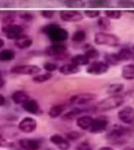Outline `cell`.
Segmentation results:
<instances>
[{
	"label": "cell",
	"mask_w": 134,
	"mask_h": 150,
	"mask_svg": "<svg viewBox=\"0 0 134 150\" xmlns=\"http://www.w3.org/2000/svg\"><path fill=\"white\" fill-rule=\"evenodd\" d=\"M88 4L92 7H107L110 5V2L104 0H93L88 2Z\"/></svg>",
	"instance_id": "836d02e7"
},
{
	"label": "cell",
	"mask_w": 134,
	"mask_h": 150,
	"mask_svg": "<svg viewBox=\"0 0 134 150\" xmlns=\"http://www.w3.org/2000/svg\"><path fill=\"white\" fill-rule=\"evenodd\" d=\"M117 5L121 8L127 9L129 12H133L134 13V2L133 1H124L121 0L117 2Z\"/></svg>",
	"instance_id": "f546056e"
},
{
	"label": "cell",
	"mask_w": 134,
	"mask_h": 150,
	"mask_svg": "<svg viewBox=\"0 0 134 150\" xmlns=\"http://www.w3.org/2000/svg\"><path fill=\"white\" fill-rule=\"evenodd\" d=\"M86 38V34L83 30H78L74 32V34L71 36V41L76 43H79L85 41Z\"/></svg>",
	"instance_id": "83f0119b"
},
{
	"label": "cell",
	"mask_w": 134,
	"mask_h": 150,
	"mask_svg": "<svg viewBox=\"0 0 134 150\" xmlns=\"http://www.w3.org/2000/svg\"><path fill=\"white\" fill-rule=\"evenodd\" d=\"M60 17L65 22H78L83 19V15L78 10H62L60 12Z\"/></svg>",
	"instance_id": "7c38bea8"
},
{
	"label": "cell",
	"mask_w": 134,
	"mask_h": 150,
	"mask_svg": "<svg viewBox=\"0 0 134 150\" xmlns=\"http://www.w3.org/2000/svg\"><path fill=\"white\" fill-rule=\"evenodd\" d=\"M105 63L108 65H118L120 60L117 56V53H107L105 55Z\"/></svg>",
	"instance_id": "f1b7e54d"
},
{
	"label": "cell",
	"mask_w": 134,
	"mask_h": 150,
	"mask_svg": "<svg viewBox=\"0 0 134 150\" xmlns=\"http://www.w3.org/2000/svg\"><path fill=\"white\" fill-rule=\"evenodd\" d=\"M64 106L63 105H54L49 110L48 114L52 118H56L63 113Z\"/></svg>",
	"instance_id": "cb8c5ba5"
},
{
	"label": "cell",
	"mask_w": 134,
	"mask_h": 150,
	"mask_svg": "<svg viewBox=\"0 0 134 150\" xmlns=\"http://www.w3.org/2000/svg\"><path fill=\"white\" fill-rule=\"evenodd\" d=\"M5 102H6V99H5V97L2 95L0 94V106H2L5 104Z\"/></svg>",
	"instance_id": "ee69618b"
},
{
	"label": "cell",
	"mask_w": 134,
	"mask_h": 150,
	"mask_svg": "<svg viewBox=\"0 0 134 150\" xmlns=\"http://www.w3.org/2000/svg\"><path fill=\"white\" fill-rule=\"evenodd\" d=\"M6 144V139L2 134H0V147L4 146Z\"/></svg>",
	"instance_id": "7bdbcfd3"
},
{
	"label": "cell",
	"mask_w": 134,
	"mask_h": 150,
	"mask_svg": "<svg viewBox=\"0 0 134 150\" xmlns=\"http://www.w3.org/2000/svg\"><path fill=\"white\" fill-rule=\"evenodd\" d=\"M106 17H108V19H114V20H117L119 19L122 16V13L120 10H117V9H108V10H105L104 12Z\"/></svg>",
	"instance_id": "4dcf8cb0"
},
{
	"label": "cell",
	"mask_w": 134,
	"mask_h": 150,
	"mask_svg": "<svg viewBox=\"0 0 134 150\" xmlns=\"http://www.w3.org/2000/svg\"><path fill=\"white\" fill-rule=\"evenodd\" d=\"M96 98V96L93 93H80L73 96L70 98V103L73 105H83L90 103Z\"/></svg>",
	"instance_id": "30bf717a"
},
{
	"label": "cell",
	"mask_w": 134,
	"mask_h": 150,
	"mask_svg": "<svg viewBox=\"0 0 134 150\" xmlns=\"http://www.w3.org/2000/svg\"><path fill=\"white\" fill-rule=\"evenodd\" d=\"M82 112V110H79V109H75V110H72L69 111V112H66L65 114L63 116V120H72L73 118H75L77 115L80 114Z\"/></svg>",
	"instance_id": "e575fe53"
},
{
	"label": "cell",
	"mask_w": 134,
	"mask_h": 150,
	"mask_svg": "<svg viewBox=\"0 0 134 150\" xmlns=\"http://www.w3.org/2000/svg\"><path fill=\"white\" fill-rule=\"evenodd\" d=\"M89 62H90V60L87 58V56L85 54H78L71 59V63L74 65L77 66L78 67L80 66L89 65Z\"/></svg>",
	"instance_id": "44dd1931"
},
{
	"label": "cell",
	"mask_w": 134,
	"mask_h": 150,
	"mask_svg": "<svg viewBox=\"0 0 134 150\" xmlns=\"http://www.w3.org/2000/svg\"><path fill=\"white\" fill-rule=\"evenodd\" d=\"M80 71V69L78 67L74 65L72 63H66L61 66L59 68V72L63 75H71L74 74H77Z\"/></svg>",
	"instance_id": "ffe728a7"
},
{
	"label": "cell",
	"mask_w": 134,
	"mask_h": 150,
	"mask_svg": "<svg viewBox=\"0 0 134 150\" xmlns=\"http://www.w3.org/2000/svg\"><path fill=\"white\" fill-rule=\"evenodd\" d=\"M117 56L119 59L120 62L121 61H128L132 58V52L130 49H126V48H123V49H120V51L117 52Z\"/></svg>",
	"instance_id": "484cf974"
},
{
	"label": "cell",
	"mask_w": 134,
	"mask_h": 150,
	"mask_svg": "<svg viewBox=\"0 0 134 150\" xmlns=\"http://www.w3.org/2000/svg\"><path fill=\"white\" fill-rule=\"evenodd\" d=\"M14 44H15V46L18 49H25L32 45L33 40L28 35H22L17 38L16 40H14Z\"/></svg>",
	"instance_id": "e0dca14e"
},
{
	"label": "cell",
	"mask_w": 134,
	"mask_h": 150,
	"mask_svg": "<svg viewBox=\"0 0 134 150\" xmlns=\"http://www.w3.org/2000/svg\"><path fill=\"white\" fill-rule=\"evenodd\" d=\"M63 3L68 7H83L86 5V2L82 1H65Z\"/></svg>",
	"instance_id": "74e56055"
},
{
	"label": "cell",
	"mask_w": 134,
	"mask_h": 150,
	"mask_svg": "<svg viewBox=\"0 0 134 150\" xmlns=\"http://www.w3.org/2000/svg\"><path fill=\"white\" fill-rule=\"evenodd\" d=\"M125 103V99L119 95L109 96L101 100L96 104V109L99 111H109L115 110L122 105Z\"/></svg>",
	"instance_id": "7a4b0ae2"
},
{
	"label": "cell",
	"mask_w": 134,
	"mask_h": 150,
	"mask_svg": "<svg viewBox=\"0 0 134 150\" xmlns=\"http://www.w3.org/2000/svg\"><path fill=\"white\" fill-rule=\"evenodd\" d=\"M93 121V118L88 115H85L78 117L76 120L77 126L82 130H89L92 125V123Z\"/></svg>",
	"instance_id": "ac0fdd59"
},
{
	"label": "cell",
	"mask_w": 134,
	"mask_h": 150,
	"mask_svg": "<svg viewBox=\"0 0 134 150\" xmlns=\"http://www.w3.org/2000/svg\"><path fill=\"white\" fill-rule=\"evenodd\" d=\"M21 105H22L24 110H25L26 112H28V113H31V114L38 115L41 112L39 104L35 99L29 98Z\"/></svg>",
	"instance_id": "9a60e30c"
},
{
	"label": "cell",
	"mask_w": 134,
	"mask_h": 150,
	"mask_svg": "<svg viewBox=\"0 0 134 150\" xmlns=\"http://www.w3.org/2000/svg\"><path fill=\"white\" fill-rule=\"evenodd\" d=\"M67 49V46L63 43H53L46 47V49H45V53L47 56L60 58L65 56Z\"/></svg>",
	"instance_id": "ba28073f"
},
{
	"label": "cell",
	"mask_w": 134,
	"mask_h": 150,
	"mask_svg": "<svg viewBox=\"0 0 134 150\" xmlns=\"http://www.w3.org/2000/svg\"><path fill=\"white\" fill-rule=\"evenodd\" d=\"M21 17L24 20H25V21H31L33 18L32 15H31L29 13H24L22 14L21 16Z\"/></svg>",
	"instance_id": "b9f144b4"
},
{
	"label": "cell",
	"mask_w": 134,
	"mask_h": 150,
	"mask_svg": "<svg viewBox=\"0 0 134 150\" xmlns=\"http://www.w3.org/2000/svg\"><path fill=\"white\" fill-rule=\"evenodd\" d=\"M133 52H134V45H133Z\"/></svg>",
	"instance_id": "681fc988"
},
{
	"label": "cell",
	"mask_w": 134,
	"mask_h": 150,
	"mask_svg": "<svg viewBox=\"0 0 134 150\" xmlns=\"http://www.w3.org/2000/svg\"><path fill=\"white\" fill-rule=\"evenodd\" d=\"M52 77H53V74L51 73H45V74H42L35 75L32 77V80L33 81L35 82V83L41 84V83H44V82H46L47 81L50 80Z\"/></svg>",
	"instance_id": "4316f807"
},
{
	"label": "cell",
	"mask_w": 134,
	"mask_h": 150,
	"mask_svg": "<svg viewBox=\"0 0 134 150\" xmlns=\"http://www.w3.org/2000/svg\"><path fill=\"white\" fill-rule=\"evenodd\" d=\"M85 15L89 18H96L101 15V12L96 9H87L85 10Z\"/></svg>",
	"instance_id": "ab89813d"
},
{
	"label": "cell",
	"mask_w": 134,
	"mask_h": 150,
	"mask_svg": "<svg viewBox=\"0 0 134 150\" xmlns=\"http://www.w3.org/2000/svg\"><path fill=\"white\" fill-rule=\"evenodd\" d=\"M18 128L24 133H31L37 128V121L32 117H24L19 123Z\"/></svg>",
	"instance_id": "8fae6325"
},
{
	"label": "cell",
	"mask_w": 134,
	"mask_h": 150,
	"mask_svg": "<svg viewBox=\"0 0 134 150\" xmlns=\"http://www.w3.org/2000/svg\"><path fill=\"white\" fill-rule=\"evenodd\" d=\"M4 44H5L4 40L2 39V38H0V49H2V47L4 46Z\"/></svg>",
	"instance_id": "7dc6e473"
},
{
	"label": "cell",
	"mask_w": 134,
	"mask_h": 150,
	"mask_svg": "<svg viewBox=\"0 0 134 150\" xmlns=\"http://www.w3.org/2000/svg\"><path fill=\"white\" fill-rule=\"evenodd\" d=\"M66 136V139H68V141H75L78 140V139H79L81 138V136L82 134L79 133V132H78L76 131H68V133H66L65 134Z\"/></svg>",
	"instance_id": "d590c367"
},
{
	"label": "cell",
	"mask_w": 134,
	"mask_h": 150,
	"mask_svg": "<svg viewBox=\"0 0 134 150\" xmlns=\"http://www.w3.org/2000/svg\"><path fill=\"white\" fill-rule=\"evenodd\" d=\"M41 71V68L37 65L33 64H23L14 66L11 68V72L16 74L36 75Z\"/></svg>",
	"instance_id": "277c9868"
},
{
	"label": "cell",
	"mask_w": 134,
	"mask_h": 150,
	"mask_svg": "<svg viewBox=\"0 0 134 150\" xmlns=\"http://www.w3.org/2000/svg\"><path fill=\"white\" fill-rule=\"evenodd\" d=\"M118 117L125 124H134V109L131 106H125L118 111Z\"/></svg>",
	"instance_id": "9c48e42d"
},
{
	"label": "cell",
	"mask_w": 134,
	"mask_h": 150,
	"mask_svg": "<svg viewBox=\"0 0 134 150\" xmlns=\"http://www.w3.org/2000/svg\"><path fill=\"white\" fill-rule=\"evenodd\" d=\"M123 150H134V149H133V148L129 147V148H125V149H123Z\"/></svg>",
	"instance_id": "c3c4849f"
},
{
	"label": "cell",
	"mask_w": 134,
	"mask_h": 150,
	"mask_svg": "<svg viewBox=\"0 0 134 150\" xmlns=\"http://www.w3.org/2000/svg\"><path fill=\"white\" fill-rule=\"evenodd\" d=\"M124 89V84L121 83H115L109 85L107 89V92L108 94H112L113 96H115V94L120 93L121 91H123Z\"/></svg>",
	"instance_id": "d4e9b609"
},
{
	"label": "cell",
	"mask_w": 134,
	"mask_h": 150,
	"mask_svg": "<svg viewBox=\"0 0 134 150\" xmlns=\"http://www.w3.org/2000/svg\"><path fill=\"white\" fill-rule=\"evenodd\" d=\"M99 150H114L111 147H109V146H103V147H101Z\"/></svg>",
	"instance_id": "bcb514c9"
},
{
	"label": "cell",
	"mask_w": 134,
	"mask_h": 150,
	"mask_svg": "<svg viewBox=\"0 0 134 150\" xmlns=\"http://www.w3.org/2000/svg\"><path fill=\"white\" fill-rule=\"evenodd\" d=\"M15 52L12 49H5L0 51V62H8L15 59Z\"/></svg>",
	"instance_id": "603a6c76"
},
{
	"label": "cell",
	"mask_w": 134,
	"mask_h": 150,
	"mask_svg": "<svg viewBox=\"0 0 134 150\" xmlns=\"http://www.w3.org/2000/svg\"><path fill=\"white\" fill-rule=\"evenodd\" d=\"M41 15L44 18L50 19L53 16L54 11H53V10H42V11H41Z\"/></svg>",
	"instance_id": "60d3db41"
},
{
	"label": "cell",
	"mask_w": 134,
	"mask_h": 150,
	"mask_svg": "<svg viewBox=\"0 0 134 150\" xmlns=\"http://www.w3.org/2000/svg\"><path fill=\"white\" fill-rule=\"evenodd\" d=\"M119 38L118 36L103 31L96 33L94 36V42L99 45L115 47L119 45Z\"/></svg>",
	"instance_id": "3957f363"
},
{
	"label": "cell",
	"mask_w": 134,
	"mask_h": 150,
	"mask_svg": "<svg viewBox=\"0 0 134 150\" xmlns=\"http://www.w3.org/2000/svg\"><path fill=\"white\" fill-rule=\"evenodd\" d=\"M42 31L46 34L49 39L53 43H62L69 37L68 30L64 28H61L56 23L47 24L42 28Z\"/></svg>",
	"instance_id": "6da1fadb"
},
{
	"label": "cell",
	"mask_w": 134,
	"mask_h": 150,
	"mask_svg": "<svg viewBox=\"0 0 134 150\" xmlns=\"http://www.w3.org/2000/svg\"><path fill=\"white\" fill-rule=\"evenodd\" d=\"M110 20L108 17H106V16H104V17H100L98 19V21H97V25H98V27L101 28V30H103L108 29L109 27H110Z\"/></svg>",
	"instance_id": "1f68e13d"
},
{
	"label": "cell",
	"mask_w": 134,
	"mask_h": 150,
	"mask_svg": "<svg viewBox=\"0 0 134 150\" xmlns=\"http://www.w3.org/2000/svg\"><path fill=\"white\" fill-rule=\"evenodd\" d=\"M5 84H6V81L3 77L0 76V88H2V87L5 85Z\"/></svg>",
	"instance_id": "f6af8a7d"
},
{
	"label": "cell",
	"mask_w": 134,
	"mask_h": 150,
	"mask_svg": "<svg viewBox=\"0 0 134 150\" xmlns=\"http://www.w3.org/2000/svg\"><path fill=\"white\" fill-rule=\"evenodd\" d=\"M19 145L24 150H38L41 144L36 139L31 138H23L19 142Z\"/></svg>",
	"instance_id": "2e32d148"
},
{
	"label": "cell",
	"mask_w": 134,
	"mask_h": 150,
	"mask_svg": "<svg viewBox=\"0 0 134 150\" xmlns=\"http://www.w3.org/2000/svg\"><path fill=\"white\" fill-rule=\"evenodd\" d=\"M43 68L46 71V73H51L56 70L58 69V65L55 63H51V62H46L43 64Z\"/></svg>",
	"instance_id": "8d00e7d4"
},
{
	"label": "cell",
	"mask_w": 134,
	"mask_h": 150,
	"mask_svg": "<svg viewBox=\"0 0 134 150\" xmlns=\"http://www.w3.org/2000/svg\"><path fill=\"white\" fill-rule=\"evenodd\" d=\"M47 150H53V149H47Z\"/></svg>",
	"instance_id": "f907efd6"
},
{
	"label": "cell",
	"mask_w": 134,
	"mask_h": 150,
	"mask_svg": "<svg viewBox=\"0 0 134 150\" xmlns=\"http://www.w3.org/2000/svg\"><path fill=\"white\" fill-rule=\"evenodd\" d=\"M110 66L107 64L105 62L102 61H94L89 63L86 68V72L92 75H101L105 74L109 70Z\"/></svg>",
	"instance_id": "52a82bcc"
},
{
	"label": "cell",
	"mask_w": 134,
	"mask_h": 150,
	"mask_svg": "<svg viewBox=\"0 0 134 150\" xmlns=\"http://www.w3.org/2000/svg\"><path fill=\"white\" fill-rule=\"evenodd\" d=\"M49 141L53 145H55L60 150H68L70 149L71 145L69 141L63 138V136L58 134H55L49 138Z\"/></svg>",
	"instance_id": "5bb4252c"
},
{
	"label": "cell",
	"mask_w": 134,
	"mask_h": 150,
	"mask_svg": "<svg viewBox=\"0 0 134 150\" xmlns=\"http://www.w3.org/2000/svg\"><path fill=\"white\" fill-rule=\"evenodd\" d=\"M85 55L87 56V58L89 59V60L92 59H96L99 57V52L94 48H90V49H86V51L85 52Z\"/></svg>",
	"instance_id": "d6a6232c"
},
{
	"label": "cell",
	"mask_w": 134,
	"mask_h": 150,
	"mask_svg": "<svg viewBox=\"0 0 134 150\" xmlns=\"http://www.w3.org/2000/svg\"><path fill=\"white\" fill-rule=\"evenodd\" d=\"M29 99V96L24 91L17 90L12 95V100L16 105H22L26 101Z\"/></svg>",
	"instance_id": "d6986e66"
},
{
	"label": "cell",
	"mask_w": 134,
	"mask_h": 150,
	"mask_svg": "<svg viewBox=\"0 0 134 150\" xmlns=\"http://www.w3.org/2000/svg\"><path fill=\"white\" fill-rule=\"evenodd\" d=\"M108 126V120L103 117L93 119L89 131L92 134H101L106 131Z\"/></svg>",
	"instance_id": "4fadbf2b"
},
{
	"label": "cell",
	"mask_w": 134,
	"mask_h": 150,
	"mask_svg": "<svg viewBox=\"0 0 134 150\" xmlns=\"http://www.w3.org/2000/svg\"><path fill=\"white\" fill-rule=\"evenodd\" d=\"M122 76L125 80H134V64H126L122 67Z\"/></svg>",
	"instance_id": "7402d4cb"
},
{
	"label": "cell",
	"mask_w": 134,
	"mask_h": 150,
	"mask_svg": "<svg viewBox=\"0 0 134 150\" xmlns=\"http://www.w3.org/2000/svg\"><path fill=\"white\" fill-rule=\"evenodd\" d=\"M76 150H93V147L89 142L84 141L76 146Z\"/></svg>",
	"instance_id": "f35d334b"
},
{
	"label": "cell",
	"mask_w": 134,
	"mask_h": 150,
	"mask_svg": "<svg viewBox=\"0 0 134 150\" xmlns=\"http://www.w3.org/2000/svg\"><path fill=\"white\" fill-rule=\"evenodd\" d=\"M2 32L5 34V36L10 40H16L23 33V28L19 24L16 23H8L4 25L2 28Z\"/></svg>",
	"instance_id": "5b68a950"
},
{
	"label": "cell",
	"mask_w": 134,
	"mask_h": 150,
	"mask_svg": "<svg viewBox=\"0 0 134 150\" xmlns=\"http://www.w3.org/2000/svg\"><path fill=\"white\" fill-rule=\"evenodd\" d=\"M128 133L126 129L121 126H115L107 134V138L113 143H122Z\"/></svg>",
	"instance_id": "8992f818"
}]
</instances>
